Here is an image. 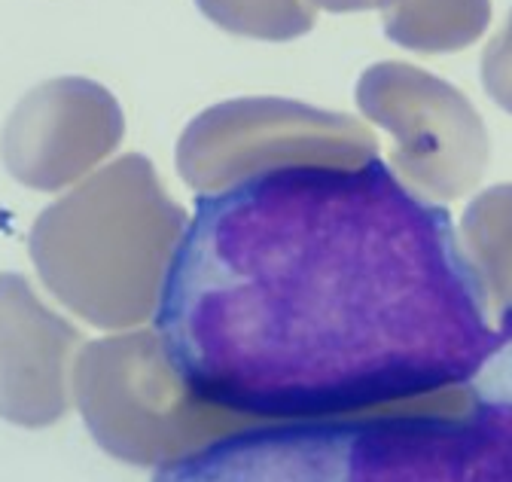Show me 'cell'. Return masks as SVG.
Here are the masks:
<instances>
[{"label":"cell","mask_w":512,"mask_h":482,"mask_svg":"<svg viewBox=\"0 0 512 482\" xmlns=\"http://www.w3.org/2000/svg\"><path fill=\"white\" fill-rule=\"evenodd\" d=\"M153 327L192 400L266 421L512 379V315L452 214L375 153L275 162L199 196Z\"/></svg>","instance_id":"1"},{"label":"cell","mask_w":512,"mask_h":482,"mask_svg":"<svg viewBox=\"0 0 512 482\" xmlns=\"http://www.w3.org/2000/svg\"><path fill=\"white\" fill-rule=\"evenodd\" d=\"M153 482H512V379L461 412L287 421L229 434Z\"/></svg>","instance_id":"2"},{"label":"cell","mask_w":512,"mask_h":482,"mask_svg":"<svg viewBox=\"0 0 512 482\" xmlns=\"http://www.w3.org/2000/svg\"><path fill=\"white\" fill-rule=\"evenodd\" d=\"M153 217L150 165L141 156H128L37 220L31 235L34 263L46 284L80 315L98 324L125 321L135 309Z\"/></svg>","instance_id":"3"},{"label":"cell","mask_w":512,"mask_h":482,"mask_svg":"<svg viewBox=\"0 0 512 482\" xmlns=\"http://www.w3.org/2000/svg\"><path fill=\"white\" fill-rule=\"evenodd\" d=\"M360 104L397 135L394 165L424 199H455L482 177L485 126L448 83L409 65H381L363 77Z\"/></svg>","instance_id":"4"},{"label":"cell","mask_w":512,"mask_h":482,"mask_svg":"<svg viewBox=\"0 0 512 482\" xmlns=\"http://www.w3.org/2000/svg\"><path fill=\"white\" fill-rule=\"evenodd\" d=\"M122 138V113L107 89L64 77L28 92L4 129V162L34 190H58L86 174Z\"/></svg>","instance_id":"5"},{"label":"cell","mask_w":512,"mask_h":482,"mask_svg":"<svg viewBox=\"0 0 512 482\" xmlns=\"http://www.w3.org/2000/svg\"><path fill=\"white\" fill-rule=\"evenodd\" d=\"M74 330L49 315L19 275H0V412L37 428L61 415V367Z\"/></svg>","instance_id":"6"},{"label":"cell","mask_w":512,"mask_h":482,"mask_svg":"<svg viewBox=\"0 0 512 482\" xmlns=\"http://www.w3.org/2000/svg\"><path fill=\"white\" fill-rule=\"evenodd\" d=\"M388 34L421 52H448L473 43L488 19V0H381Z\"/></svg>","instance_id":"7"},{"label":"cell","mask_w":512,"mask_h":482,"mask_svg":"<svg viewBox=\"0 0 512 482\" xmlns=\"http://www.w3.org/2000/svg\"><path fill=\"white\" fill-rule=\"evenodd\" d=\"M464 238L494 312L512 315V187H494L467 208Z\"/></svg>","instance_id":"8"},{"label":"cell","mask_w":512,"mask_h":482,"mask_svg":"<svg viewBox=\"0 0 512 482\" xmlns=\"http://www.w3.org/2000/svg\"><path fill=\"white\" fill-rule=\"evenodd\" d=\"M482 80H485L488 95L512 113V16H509V25L491 40L485 52Z\"/></svg>","instance_id":"9"}]
</instances>
